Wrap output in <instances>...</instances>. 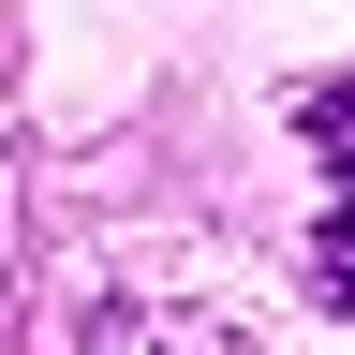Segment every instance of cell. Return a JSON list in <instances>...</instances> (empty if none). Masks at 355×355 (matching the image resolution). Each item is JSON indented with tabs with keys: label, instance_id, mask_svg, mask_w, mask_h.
Instances as JSON below:
<instances>
[{
	"label": "cell",
	"instance_id": "obj_1",
	"mask_svg": "<svg viewBox=\"0 0 355 355\" xmlns=\"http://www.w3.org/2000/svg\"><path fill=\"white\" fill-rule=\"evenodd\" d=\"M296 133H311V148L355 178V74H340V89H311V104H296Z\"/></svg>",
	"mask_w": 355,
	"mask_h": 355
},
{
	"label": "cell",
	"instance_id": "obj_2",
	"mask_svg": "<svg viewBox=\"0 0 355 355\" xmlns=\"http://www.w3.org/2000/svg\"><path fill=\"white\" fill-rule=\"evenodd\" d=\"M311 296H326V311H355V207L311 237Z\"/></svg>",
	"mask_w": 355,
	"mask_h": 355
}]
</instances>
